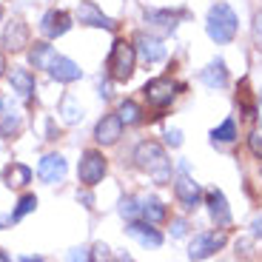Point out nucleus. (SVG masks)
<instances>
[{"label": "nucleus", "mask_w": 262, "mask_h": 262, "mask_svg": "<svg viewBox=\"0 0 262 262\" xmlns=\"http://www.w3.org/2000/svg\"><path fill=\"white\" fill-rule=\"evenodd\" d=\"M0 262H12V259L6 256V251H3V248H0Z\"/></svg>", "instance_id": "ea45409f"}, {"label": "nucleus", "mask_w": 262, "mask_h": 262, "mask_svg": "<svg viewBox=\"0 0 262 262\" xmlns=\"http://www.w3.org/2000/svg\"><path fill=\"white\" fill-rule=\"evenodd\" d=\"M3 46L6 52H23L29 46V26L20 17H12L6 23V32H3Z\"/></svg>", "instance_id": "f3484780"}, {"label": "nucleus", "mask_w": 262, "mask_h": 262, "mask_svg": "<svg viewBox=\"0 0 262 262\" xmlns=\"http://www.w3.org/2000/svg\"><path fill=\"white\" fill-rule=\"evenodd\" d=\"M134 165H137L143 174H148L157 185L171 183V160L157 140H143V143L134 148Z\"/></svg>", "instance_id": "f257e3e1"}, {"label": "nucleus", "mask_w": 262, "mask_h": 262, "mask_svg": "<svg viewBox=\"0 0 262 262\" xmlns=\"http://www.w3.org/2000/svg\"><path fill=\"white\" fill-rule=\"evenodd\" d=\"M9 83H12V92L23 100H32L34 97V74L23 66H12L9 72Z\"/></svg>", "instance_id": "a211bd4d"}, {"label": "nucleus", "mask_w": 262, "mask_h": 262, "mask_svg": "<svg viewBox=\"0 0 262 262\" xmlns=\"http://www.w3.org/2000/svg\"><path fill=\"white\" fill-rule=\"evenodd\" d=\"M114 262H134V259H131L128 254H123V256H117V259H114Z\"/></svg>", "instance_id": "58836bf2"}, {"label": "nucleus", "mask_w": 262, "mask_h": 262, "mask_svg": "<svg viewBox=\"0 0 262 262\" xmlns=\"http://www.w3.org/2000/svg\"><path fill=\"white\" fill-rule=\"evenodd\" d=\"M3 183L9 185V188H23V185L32 183V168L23 163H12L3 168Z\"/></svg>", "instance_id": "4be33fe9"}, {"label": "nucleus", "mask_w": 262, "mask_h": 262, "mask_svg": "<svg viewBox=\"0 0 262 262\" xmlns=\"http://www.w3.org/2000/svg\"><path fill=\"white\" fill-rule=\"evenodd\" d=\"M0 20H3V9H0Z\"/></svg>", "instance_id": "a19ab883"}, {"label": "nucleus", "mask_w": 262, "mask_h": 262, "mask_svg": "<svg viewBox=\"0 0 262 262\" xmlns=\"http://www.w3.org/2000/svg\"><path fill=\"white\" fill-rule=\"evenodd\" d=\"M20 262H46V259H43V256H23Z\"/></svg>", "instance_id": "4c0bfd02"}, {"label": "nucleus", "mask_w": 262, "mask_h": 262, "mask_svg": "<svg viewBox=\"0 0 262 262\" xmlns=\"http://www.w3.org/2000/svg\"><path fill=\"white\" fill-rule=\"evenodd\" d=\"M254 46L262 52V12L254 17Z\"/></svg>", "instance_id": "7c9ffc66"}, {"label": "nucleus", "mask_w": 262, "mask_h": 262, "mask_svg": "<svg viewBox=\"0 0 262 262\" xmlns=\"http://www.w3.org/2000/svg\"><path fill=\"white\" fill-rule=\"evenodd\" d=\"M205 205H208V214L216 223V228H228L231 225V208H228V200H225L223 191L208 188L205 191Z\"/></svg>", "instance_id": "ddd939ff"}, {"label": "nucleus", "mask_w": 262, "mask_h": 262, "mask_svg": "<svg viewBox=\"0 0 262 262\" xmlns=\"http://www.w3.org/2000/svg\"><path fill=\"white\" fill-rule=\"evenodd\" d=\"M77 196H80V203H85V208H94V205H92L94 196H92V194H77Z\"/></svg>", "instance_id": "c9c22d12"}, {"label": "nucleus", "mask_w": 262, "mask_h": 262, "mask_svg": "<svg viewBox=\"0 0 262 262\" xmlns=\"http://www.w3.org/2000/svg\"><path fill=\"white\" fill-rule=\"evenodd\" d=\"M251 234H254L256 239H262V216H256L254 223H251Z\"/></svg>", "instance_id": "f704fd0d"}, {"label": "nucleus", "mask_w": 262, "mask_h": 262, "mask_svg": "<svg viewBox=\"0 0 262 262\" xmlns=\"http://www.w3.org/2000/svg\"><path fill=\"white\" fill-rule=\"evenodd\" d=\"M180 89H183V85L174 83L171 77H154L143 85V94H145V100H148V105L165 108V105H171V100L177 97Z\"/></svg>", "instance_id": "423d86ee"}, {"label": "nucleus", "mask_w": 262, "mask_h": 262, "mask_svg": "<svg viewBox=\"0 0 262 262\" xmlns=\"http://www.w3.org/2000/svg\"><path fill=\"white\" fill-rule=\"evenodd\" d=\"M54 54H57V52L49 46L46 40H37V43L29 49V63H32L34 69H49V63H52Z\"/></svg>", "instance_id": "5701e85b"}, {"label": "nucleus", "mask_w": 262, "mask_h": 262, "mask_svg": "<svg viewBox=\"0 0 262 262\" xmlns=\"http://www.w3.org/2000/svg\"><path fill=\"white\" fill-rule=\"evenodd\" d=\"M174 194H177V200H180V205H183L185 211H196L200 205H203V188L194 183V180L188 177V174H183V177L174 183Z\"/></svg>", "instance_id": "9b49d317"}, {"label": "nucleus", "mask_w": 262, "mask_h": 262, "mask_svg": "<svg viewBox=\"0 0 262 262\" xmlns=\"http://www.w3.org/2000/svg\"><path fill=\"white\" fill-rule=\"evenodd\" d=\"M200 80H203L208 89H225V85H228V66H225V60L214 57L203 72H200Z\"/></svg>", "instance_id": "6ab92c4d"}, {"label": "nucleus", "mask_w": 262, "mask_h": 262, "mask_svg": "<svg viewBox=\"0 0 262 262\" xmlns=\"http://www.w3.org/2000/svg\"><path fill=\"white\" fill-rule=\"evenodd\" d=\"M34 208H37V196H34V194H23L17 200V208L12 211V220L17 223V220H23L26 214H32Z\"/></svg>", "instance_id": "bb28decb"}, {"label": "nucleus", "mask_w": 262, "mask_h": 262, "mask_svg": "<svg viewBox=\"0 0 262 262\" xmlns=\"http://www.w3.org/2000/svg\"><path fill=\"white\" fill-rule=\"evenodd\" d=\"M66 171H69V165H66L63 154H46L37 165V177L49 185H57L66 180Z\"/></svg>", "instance_id": "f8f14e48"}, {"label": "nucleus", "mask_w": 262, "mask_h": 262, "mask_svg": "<svg viewBox=\"0 0 262 262\" xmlns=\"http://www.w3.org/2000/svg\"><path fill=\"white\" fill-rule=\"evenodd\" d=\"M69 29H72V14L63 12V9H52V12H46V14H43V20H40V32H43V37H46V40L63 37Z\"/></svg>", "instance_id": "9d476101"}, {"label": "nucleus", "mask_w": 262, "mask_h": 262, "mask_svg": "<svg viewBox=\"0 0 262 262\" xmlns=\"http://www.w3.org/2000/svg\"><path fill=\"white\" fill-rule=\"evenodd\" d=\"M211 140H214V143H234L236 140V123L231 117L223 120V123L211 131Z\"/></svg>", "instance_id": "393cba45"}, {"label": "nucleus", "mask_w": 262, "mask_h": 262, "mask_svg": "<svg viewBox=\"0 0 262 262\" xmlns=\"http://www.w3.org/2000/svg\"><path fill=\"white\" fill-rule=\"evenodd\" d=\"M140 220H145L151 225H160L168 220V208H165L163 200H157V196H143L140 200Z\"/></svg>", "instance_id": "aec40b11"}, {"label": "nucleus", "mask_w": 262, "mask_h": 262, "mask_svg": "<svg viewBox=\"0 0 262 262\" xmlns=\"http://www.w3.org/2000/svg\"><path fill=\"white\" fill-rule=\"evenodd\" d=\"M117 114H120V120H123V125H140L143 123V108H140L134 100H123Z\"/></svg>", "instance_id": "b1692460"}, {"label": "nucleus", "mask_w": 262, "mask_h": 262, "mask_svg": "<svg viewBox=\"0 0 262 262\" xmlns=\"http://www.w3.org/2000/svg\"><path fill=\"white\" fill-rule=\"evenodd\" d=\"M89 262H114L112 248H108L105 243H94L92 251H89Z\"/></svg>", "instance_id": "c85d7f7f"}, {"label": "nucleus", "mask_w": 262, "mask_h": 262, "mask_svg": "<svg viewBox=\"0 0 262 262\" xmlns=\"http://www.w3.org/2000/svg\"><path fill=\"white\" fill-rule=\"evenodd\" d=\"M236 29H239V17H236V12L228 6V3L220 0V3H214V6L208 9L205 32H208V37L214 40L216 46H228V43H234Z\"/></svg>", "instance_id": "f03ea898"}, {"label": "nucleus", "mask_w": 262, "mask_h": 262, "mask_svg": "<svg viewBox=\"0 0 262 262\" xmlns=\"http://www.w3.org/2000/svg\"><path fill=\"white\" fill-rule=\"evenodd\" d=\"M46 72L52 74V80H57V83H74V80L83 77V69H80L74 60L63 57V54H54Z\"/></svg>", "instance_id": "dca6fc26"}, {"label": "nucleus", "mask_w": 262, "mask_h": 262, "mask_svg": "<svg viewBox=\"0 0 262 262\" xmlns=\"http://www.w3.org/2000/svg\"><path fill=\"white\" fill-rule=\"evenodd\" d=\"M185 17H188L185 9H145V23L157 26L163 34H171L177 29L180 20H185Z\"/></svg>", "instance_id": "1a4fd4ad"}, {"label": "nucleus", "mask_w": 262, "mask_h": 262, "mask_svg": "<svg viewBox=\"0 0 262 262\" xmlns=\"http://www.w3.org/2000/svg\"><path fill=\"white\" fill-rule=\"evenodd\" d=\"M185 231H188V223H185V220H174V223H171V234L174 236H185Z\"/></svg>", "instance_id": "72a5a7b5"}, {"label": "nucleus", "mask_w": 262, "mask_h": 262, "mask_svg": "<svg viewBox=\"0 0 262 262\" xmlns=\"http://www.w3.org/2000/svg\"><path fill=\"white\" fill-rule=\"evenodd\" d=\"M125 234L134 236V239H137L140 245H145V248H160V245H163V234H160L151 223H145V220H128Z\"/></svg>", "instance_id": "2eb2a0df"}, {"label": "nucleus", "mask_w": 262, "mask_h": 262, "mask_svg": "<svg viewBox=\"0 0 262 262\" xmlns=\"http://www.w3.org/2000/svg\"><path fill=\"white\" fill-rule=\"evenodd\" d=\"M123 137V120L120 114H103L94 125V140L100 145H114L117 140Z\"/></svg>", "instance_id": "4468645a"}, {"label": "nucleus", "mask_w": 262, "mask_h": 262, "mask_svg": "<svg viewBox=\"0 0 262 262\" xmlns=\"http://www.w3.org/2000/svg\"><path fill=\"white\" fill-rule=\"evenodd\" d=\"M225 243H228V236L225 231H203V234H196L188 245V256L194 262H203L208 256H214L216 251H223Z\"/></svg>", "instance_id": "39448f33"}, {"label": "nucleus", "mask_w": 262, "mask_h": 262, "mask_svg": "<svg viewBox=\"0 0 262 262\" xmlns=\"http://www.w3.org/2000/svg\"><path fill=\"white\" fill-rule=\"evenodd\" d=\"M134 66H137V49L131 46L128 40L117 37L112 43L108 60H105L108 74H112L114 80H120V83H125V80H131V74H134Z\"/></svg>", "instance_id": "7ed1b4c3"}, {"label": "nucleus", "mask_w": 262, "mask_h": 262, "mask_svg": "<svg viewBox=\"0 0 262 262\" xmlns=\"http://www.w3.org/2000/svg\"><path fill=\"white\" fill-rule=\"evenodd\" d=\"M77 20H80V26H94V29H105V32H114V26H117L108 14H103V9L94 0H80Z\"/></svg>", "instance_id": "6e6552de"}, {"label": "nucleus", "mask_w": 262, "mask_h": 262, "mask_svg": "<svg viewBox=\"0 0 262 262\" xmlns=\"http://www.w3.org/2000/svg\"><path fill=\"white\" fill-rule=\"evenodd\" d=\"M137 52L145 63H160L165 60V46L160 37H148V34H137Z\"/></svg>", "instance_id": "412c9836"}, {"label": "nucleus", "mask_w": 262, "mask_h": 262, "mask_svg": "<svg viewBox=\"0 0 262 262\" xmlns=\"http://www.w3.org/2000/svg\"><path fill=\"white\" fill-rule=\"evenodd\" d=\"M66 262H89V251H85V248H74V251H69Z\"/></svg>", "instance_id": "2f4dec72"}, {"label": "nucleus", "mask_w": 262, "mask_h": 262, "mask_svg": "<svg viewBox=\"0 0 262 262\" xmlns=\"http://www.w3.org/2000/svg\"><path fill=\"white\" fill-rule=\"evenodd\" d=\"M6 69H9V66H6V54L0 52V77H3V74H6Z\"/></svg>", "instance_id": "e433bc0d"}, {"label": "nucleus", "mask_w": 262, "mask_h": 262, "mask_svg": "<svg viewBox=\"0 0 262 262\" xmlns=\"http://www.w3.org/2000/svg\"><path fill=\"white\" fill-rule=\"evenodd\" d=\"M248 148H251V154H254V157L262 160V134H259V131H254V134L248 137Z\"/></svg>", "instance_id": "c756f323"}, {"label": "nucleus", "mask_w": 262, "mask_h": 262, "mask_svg": "<svg viewBox=\"0 0 262 262\" xmlns=\"http://www.w3.org/2000/svg\"><path fill=\"white\" fill-rule=\"evenodd\" d=\"M60 114H63V120L69 125H74V123H80V120H83V108H80V105L74 103V97H69V94H66L63 103H60Z\"/></svg>", "instance_id": "a878e982"}, {"label": "nucleus", "mask_w": 262, "mask_h": 262, "mask_svg": "<svg viewBox=\"0 0 262 262\" xmlns=\"http://www.w3.org/2000/svg\"><path fill=\"white\" fill-rule=\"evenodd\" d=\"M20 131H23V114H20L17 103L12 97H3L0 94V137H17Z\"/></svg>", "instance_id": "0eeeda50"}, {"label": "nucleus", "mask_w": 262, "mask_h": 262, "mask_svg": "<svg viewBox=\"0 0 262 262\" xmlns=\"http://www.w3.org/2000/svg\"><path fill=\"white\" fill-rule=\"evenodd\" d=\"M259 117H262V108H259Z\"/></svg>", "instance_id": "79ce46f5"}, {"label": "nucleus", "mask_w": 262, "mask_h": 262, "mask_svg": "<svg viewBox=\"0 0 262 262\" xmlns=\"http://www.w3.org/2000/svg\"><path fill=\"white\" fill-rule=\"evenodd\" d=\"M165 143H168L171 148H177V145H183V134H180L177 128H171L168 134H165Z\"/></svg>", "instance_id": "473e14b6"}, {"label": "nucleus", "mask_w": 262, "mask_h": 262, "mask_svg": "<svg viewBox=\"0 0 262 262\" xmlns=\"http://www.w3.org/2000/svg\"><path fill=\"white\" fill-rule=\"evenodd\" d=\"M117 211L123 216H128V220H140V200H137V196H123Z\"/></svg>", "instance_id": "cd10ccee"}, {"label": "nucleus", "mask_w": 262, "mask_h": 262, "mask_svg": "<svg viewBox=\"0 0 262 262\" xmlns=\"http://www.w3.org/2000/svg\"><path fill=\"white\" fill-rule=\"evenodd\" d=\"M105 171H108V160L103 157V151L97 148H85L83 157H80V165H77V177L83 185L94 188L97 183H103Z\"/></svg>", "instance_id": "20e7f679"}]
</instances>
